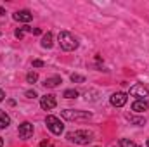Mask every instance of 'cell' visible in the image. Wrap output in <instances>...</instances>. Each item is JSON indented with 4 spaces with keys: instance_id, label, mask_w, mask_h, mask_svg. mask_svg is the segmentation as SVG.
<instances>
[{
    "instance_id": "1",
    "label": "cell",
    "mask_w": 149,
    "mask_h": 147,
    "mask_svg": "<svg viewBox=\"0 0 149 147\" xmlns=\"http://www.w3.org/2000/svg\"><path fill=\"white\" fill-rule=\"evenodd\" d=\"M57 40H59V47H61L63 50H66V52H71V50H74V49L78 47V40H76L70 31H61L59 37H57Z\"/></svg>"
},
{
    "instance_id": "2",
    "label": "cell",
    "mask_w": 149,
    "mask_h": 147,
    "mask_svg": "<svg viewBox=\"0 0 149 147\" xmlns=\"http://www.w3.org/2000/svg\"><path fill=\"white\" fill-rule=\"evenodd\" d=\"M68 140H71L74 144H80V146H87L88 142H92V133H90L88 130L70 132V133H68Z\"/></svg>"
},
{
    "instance_id": "3",
    "label": "cell",
    "mask_w": 149,
    "mask_h": 147,
    "mask_svg": "<svg viewBox=\"0 0 149 147\" xmlns=\"http://www.w3.org/2000/svg\"><path fill=\"white\" fill-rule=\"evenodd\" d=\"M61 116L64 119H70V121H76V119H88L92 116V112L88 111H73V109H64L61 111Z\"/></svg>"
},
{
    "instance_id": "4",
    "label": "cell",
    "mask_w": 149,
    "mask_h": 147,
    "mask_svg": "<svg viewBox=\"0 0 149 147\" xmlns=\"http://www.w3.org/2000/svg\"><path fill=\"white\" fill-rule=\"evenodd\" d=\"M45 125H47V128H49L54 135H61V133H63V130H64V125H63V123H61V119H59V118H56V116H47Z\"/></svg>"
},
{
    "instance_id": "5",
    "label": "cell",
    "mask_w": 149,
    "mask_h": 147,
    "mask_svg": "<svg viewBox=\"0 0 149 147\" xmlns=\"http://www.w3.org/2000/svg\"><path fill=\"white\" fill-rule=\"evenodd\" d=\"M148 94H149L148 87H144V85H141V83L130 87V95L139 97V101H144V97H148Z\"/></svg>"
},
{
    "instance_id": "6",
    "label": "cell",
    "mask_w": 149,
    "mask_h": 147,
    "mask_svg": "<svg viewBox=\"0 0 149 147\" xmlns=\"http://www.w3.org/2000/svg\"><path fill=\"white\" fill-rule=\"evenodd\" d=\"M17 133H19V137L21 139H30L31 135H33V125L30 123V121H24V123H21L19 125V130H17Z\"/></svg>"
},
{
    "instance_id": "7",
    "label": "cell",
    "mask_w": 149,
    "mask_h": 147,
    "mask_svg": "<svg viewBox=\"0 0 149 147\" xmlns=\"http://www.w3.org/2000/svg\"><path fill=\"white\" fill-rule=\"evenodd\" d=\"M56 95H50V94H47V95H43L42 99H40V106H42V109L45 111H50L56 107Z\"/></svg>"
},
{
    "instance_id": "8",
    "label": "cell",
    "mask_w": 149,
    "mask_h": 147,
    "mask_svg": "<svg viewBox=\"0 0 149 147\" xmlns=\"http://www.w3.org/2000/svg\"><path fill=\"white\" fill-rule=\"evenodd\" d=\"M111 104L114 107H123L125 104H127V94H123V92H116V94H113L111 95Z\"/></svg>"
},
{
    "instance_id": "9",
    "label": "cell",
    "mask_w": 149,
    "mask_h": 147,
    "mask_svg": "<svg viewBox=\"0 0 149 147\" xmlns=\"http://www.w3.org/2000/svg\"><path fill=\"white\" fill-rule=\"evenodd\" d=\"M14 19H16V21H21V23H30V21L33 19V14H31L30 10H17V12L14 14Z\"/></svg>"
},
{
    "instance_id": "10",
    "label": "cell",
    "mask_w": 149,
    "mask_h": 147,
    "mask_svg": "<svg viewBox=\"0 0 149 147\" xmlns=\"http://www.w3.org/2000/svg\"><path fill=\"white\" fill-rule=\"evenodd\" d=\"M149 104L146 101H135L134 104H132V111H135V112H144V111H148Z\"/></svg>"
},
{
    "instance_id": "11",
    "label": "cell",
    "mask_w": 149,
    "mask_h": 147,
    "mask_svg": "<svg viewBox=\"0 0 149 147\" xmlns=\"http://www.w3.org/2000/svg\"><path fill=\"white\" fill-rule=\"evenodd\" d=\"M59 83H63L61 76H50V78H47V80L43 81V85H45L47 88H54V87H57Z\"/></svg>"
},
{
    "instance_id": "12",
    "label": "cell",
    "mask_w": 149,
    "mask_h": 147,
    "mask_svg": "<svg viewBox=\"0 0 149 147\" xmlns=\"http://www.w3.org/2000/svg\"><path fill=\"white\" fill-rule=\"evenodd\" d=\"M42 47L43 49H50L52 47V33L50 31H47L43 35V38H42Z\"/></svg>"
},
{
    "instance_id": "13",
    "label": "cell",
    "mask_w": 149,
    "mask_h": 147,
    "mask_svg": "<svg viewBox=\"0 0 149 147\" xmlns=\"http://www.w3.org/2000/svg\"><path fill=\"white\" fill-rule=\"evenodd\" d=\"M9 125H10V118L3 111H0V128H7Z\"/></svg>"
},
{
    "instance_id": "14",
    "label": "cell",
    "mask_w": 149,
    "mask_h": 147,
    "mask_svg": "<svg viewBox=\"0 0 149 147\" xmlns=\"http://www.w3.org/2000/svg\"><path fill=\"white\" fill-rule=\"evenodd\" d=\"M120 147H141V146L132 142V140H128V139H121L120 140Z\"/></svg>"
},
{
    "instance_id": "15",
    "label": "cell",
    "mask_w": 149,
    "mask_h": 147,
    "mask_svg": "<svg viewBox=\"0 0 149 147\" xmlns=\"http://www.w3.org/2000/svg\"><path fill=\"white\" fill-rule=\"evenodd\" d=\"M63 97H66V99H76L78 97V92L76 90H64Z\"/></svg>"
},
{
    "instance_id": "16",
    "label": "cell",
    "mask_w": 149,
    "mask_h": 147,
    "mask_svg": "<svg viewBox=\"0 0 149 147\" xmlns=\"http://www.w3.org/2000/svg\"><path fill=\"white\" fill-rule=\"evenodd\" d=\"M37 80H38V74L37 73H28V74H26V81H28V83H35Z\"/></svg>"
},
{
    "instance_id": "17",
    "label": "cell",
    "mask_w": 149,
    "mask_h": 147,
    "mask_svg": "<svg viewBox=\"0 0 149 147\" xmlns=\"http://www.w3.org/2000/svg\"><path fill=\"white\" fill-rule=\"evenodd\" d=\"M71 81H74V83H83L85 81V76H81V74H71Z\"/></svg>"
},
{
    "instance_id": "18",
    "label": "cell",
    "mask_w": 149,
    "mask_h": 147,
    "mask_svg": "<svg viewBox=\"0 0 149 147\" xmlns=\"http://www.w3.org/2000/svg\"><path fill=\"white\" fill-rule=\"evenodd\" d=\"M26 97H28V99H35V97H37L35 90H28V92H26Z\"/></svg>"
},
{
    "instance_id": "19",
    "label": "cell",
    "mask_w": 149,
    "mask_h": 147,
    "mask_svg": "<svg viewBox=\"0 0 149 147\" xmlns=\"http://www.w3.org/2000/svg\"><path fill=\"white\" fill-rule=\"evenodd\" d=\"M33 66H35V68H42V66H43V61H40V59H35V61H33Z\"/></svg>"
},
{
    "instance_id": "20",
    "label": "cell",
    "mask_w": 149,
    "mask_h": 147,
    "mask_svg": "<svg viewBox=\"0 0 149 147\" xmlns=\"http://www.w3.org/2000/svg\"><path fill=\"white\" fill-rule=\"evenodd\" d=\"M134 123H137V125H144V119H137V118H130Z\"/></svg>"
},
{
    "instance_id": "21",
    "label": "cell",
    "mask_w": 149,
    "mask_h": 147,
    "mask_svg": "<svg viewBox=\"0 0 149 147\" xmlns=\"http://www.w3.org/2000/svg\"><path fill=\"white\" fill-rule=\"evenodd\" d=\"M40 147H54V146H52L50 142H47V140H43V142L40 144Z\"/></svg>"
},
{
    "instance_id": "22",
    "label": "cell",
    "mask_w": 149,
    "mask_h": 147,
    "mask_svg": "<svg viewBox=\"0 0 149 147\" xmlns=\"http://www.w3.org/2000/svg\"><path fill=\"white\" fill-rule=\"evenodd\" d=\"M16 37H17V38H23V37H24V33H23L21 30H17V31H16Z\"/></svg>"
},
{
    "instance_id": "23",
    "label": "cell",
    "mask_w": 149,
    "mask_h": 147,
    "mask_svg": "<svg viewBox=\"0 0 149 147\" xmlns=\"http://www.w3.org/2000/svg\"><path fill=\"white\" fill-rule=\"evenodd\" d=\"M31 33H33V35H40V33H42V30H38V28H33V30H31Z\"/></svg>"
},
{
    "instance_id": "24",
    "label": "cell",
    "mask_w": 149,
    "mask_h": 147,
    "mask_svg": "<svg viewBox=\"0 0 149 147\" xmlns=\"http://www.w3.org/2000/svg\"><path fill=\"white\" fill-rule=\"evenodd\" d=\"M3 97H5V94H3V90H0V102L3 101Z\"/></svg>"
},
{
    "instance_id": "25",
    "label": "cell",
    "mask_w": 149,
    "mask_h": 147,
    "mask_svg": "<svg viewBox=\"0 0 149 147\" xmlns=\"http://www.w3.org/2000/svg\"><path fill=\"white\" fill-rule=\"evenodd\" d=\"M0 147H3V139L0 137Z\"/></svg>"
},
{
    "instance_id": "26",
    "label": "cell",
    "mask_w": 149,
    "mask_h": 147,
    "mask_svg": "<svg viewBox=\"0 0 149 147\" xmlns=\"http://www.w3.org/2000/svg\"><path fill=\"white\" fill-rule=\"evenodd\" d=\"M146 144H148V147H149V140H148V142H146Z\"/></svg>"
},
{
    "instance_id": "27",
    "label": "cell",
    "mask_w": 149,
    "mask_h": 147,
    "mask_svg": "<svg viewBox=\"0 0 149 147\" xmlns=\"http://www.w3.org/2000/svg\"><path fill=\"white\" fill-rule=\"evenodd\" d=\"M0 35H2V33H0Z\"/></svg>"
}]
</instances>
